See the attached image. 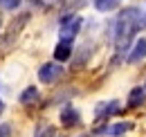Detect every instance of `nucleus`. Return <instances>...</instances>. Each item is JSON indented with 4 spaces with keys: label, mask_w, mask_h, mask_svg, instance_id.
Instances as JSON below:
<instances>
[{
    "label": "nucleus",
    "mask_w": 146,
    "mask_h": 137,
    "mask_svg": "<svg viewBox=\"0 0 146 137\" xmlns=\"http://www.w3.org/2000/svg\"><path fill=\"white\" fill-rule=\"evenodd\" d=\"M119 108H121V106H119V101H115V99L108 101V103H99L97 110H94V112H97V119H104V117H110V115L119 112Z\"/></svg>",
    "instance_id": "obj_7"
},
{
    "label": "nucleus",
    "mask_w": 146,
    "mask_h": 137,
    "mask_svg": "<svg viewBox=\"0 0 146 137\" xmlns=\"http://www.w3.org/2000/svg\"><path fill=\"white\" fill-rule=\"evenodd\" d=\"M61 124L68 126V128L79 126V124H81V112H79L74 106H65V108L61 110Z\"/></svg>",
    "instance_id": "obj_4"
},
{
    "label": "nucleus",
    "mask_w": 146,
    "mask_h": 137,
    "mask_svg": "<svg viewBox=\"0 0 146 137\" xmlns=\"http://www.w3.org/2000/svg\"><path fill=\"white\" fill-rule=\"evenodd\" d=\"M36 99H38V90H36L34 86L25 88V90L20 92V97H18V101H20V103H25V106H27V103H34Z\"/></svg>",
    "instance_id": "obj_11"
},
{
    "label": "nucleus",
    "mask_w": 146,
    "mask_h": 137,
    "mask_svg": "<svg viewBox=\"0 0 146 137\" xmlns=\"http://www.w3.org/2000/svg\"><path fill=\"white\" fill-rule=\"evenodd\" d=\"M2 110H5V103H2V99H0V115H2Z\"/></svg>",
    "instance_id": "obj_15"
},
{
    "label": "nucleus",
    "mask_w": 146,
    "mask_h": 137,
    "mask_svg": "<svg viewBox=\"0 0 146 137\" xmlns=\"http://www.w3.org/2000/svg\"><path fill=\"white\" fill-rule=\"evenodd\" d=\"M81 25H83V18H81V16H76V14L65 16L63 20H61V38H65V41H72L74 36L79 34Z\"/></svg>",
    "instance_id": "obj_2"
},
{
    "label": "nucleus",
    "mask_w": 146,
    "mask_h": 137,
    "mask_svg": "<svg viewBox=\"0 0 146 137\" xmlns=\"http://www.w3.org/2000/svg\"><path fill=\"white\" fill-rule=\"evenodd\" d=\"M34 137H54V128L52 126H40Z\"/></svg>",
    "instance_id": "obj_13"
},
{
    "label": "nucleus",
    "mask_w": 146,
    "mask_h": 137,
    "mask_svg": "<svg viewBox=\"0 0 146 137\" xmlns=\"http://www.w3.org/2000/svg\"><path fill=\"white\" fill-rule=\"evenodd\" d=\"M144 92H146V83H144Z\"/></svg>",
    "instance_id": "obj_16"
},
{
    "label": "nucleus",
    "mask_w": 146,
    "mask_h": 137,
    "mask_svg": "<svg viewBox=\"0 0 146 137\" xmlns=\"http://www.w3.org/2000/svg\"><path fill=\"white\" fill-rule=\"evenodd\" d=\"M92 5H94V9H97V11L108 14V11L117 9V7L121 5V0H92Z\"/></svg>",
    "instance_id": "obj_9"
},
{
    "label": "nucleus",
    "mask_w": 146,
    "mask_h": 137,
    "mask_svg": "<svg viewBox=\"0 0 146 137\" xmlns=\"http://www.w3.org/2000/svg\"><path fill=\"white\" fill-rule=\"evenodd\" d=\"M61 74H63V65H58V63H43L40 70H38V79L47 86L56 83L61 79Z\"/></svg>",
    "instance_id": "obj_3"
},
{
    "label": "nucleus",
    "mask_w": 146,
    "mask_h": 137,
    "mask_svg": "<svg viewBox=\"0 0 146 137\" xmlns=\"http://www.w3.org/2000/svg\"><path fill=\"white\" fill-rule=\"evenodd\" d=\"M144 101H146V92H144V88H142V86H137V88L130 90L126 106H128V108H137V106H142Z\"/></svg>",
    "instance_id": "obj_8"
},
{
    "label": "nucleus",
    "mask_w": 146,
    "mask_h": 137,
    "mask_svg": "<svg viewBox=\"0 0 146 137\" xmlns=\"http://www.w3.org/2000/svg\"><path fill=\"white\" fill-rule=\"evenodd\" d=\"M119 20H124L135 34L146 29V11L139 9V7H126V9H121L119 11Z\"/></svg>",
    "instance_id": "obj_1"
},
{
    "label": "nucleus",
    "mask_w": 146,
    "mask_h": 137,
    "mask_svg": "<svg viewBox=\"0 0 146 137\" xmlns=\"http://www.w3.org/2000/svg\"><path fill=\"white\" fill-rule=\"evenodd\" d=\"M130 128H133L130 121H119V124H115V126L106 128V133H108L110 137H119V135H124V133H128Z\"/></svg>",
    "instance_id": "obj_10"
},
{
    "label": "nucleus",
    "mask_w": 146,
    "mask_h": 137,
    "mask_svg": "<svg viewBox=\"0 0 146 137\" xmlns=\"http://www.w3.org/2000/svg\"><path fill=\"white\" fill-rule=\"evenodd\" d=\"M74 47H72V41H65V38H61L58 43H56L54 47V59L61 63V61H70V56L74 54Z\"/></svg>",
    "instance_id": "obj_5"
},
{
    "label": "nucleus",
    "mask_w": 146,
    "mask_h": 137,
    "mask_svg": "<svg viewBox=\"0 0 146 137\" xmlns=\"http://www.w3.org/2000/svg\"><path fill=\"white\" fill-rule=\"evenodd\" d=\"M0 137H11V124H0Z\"/></svg>",
    "instance_id": "obj_14"
},
{
    "label": "nucleus",
    "mask_w": 146,
    "mask_h": 137,
    "mask_svg": "<svg viewBox=\"0 0 146 137\" xmlns=\"http://www.w3.org/2000/svg\"><path fill=\"white\" fill-rule=\"evenodd\" d=\"M18 7H20V0H0V9H5V11H14Z\"/></svg>",
    "instance_id": "obj_12"
},
{
    "label": "nucleus",
    "mask_w": 146,
    "mask_h": 137,
    "mask_svg": "<svg viewBox=\"0 0 146 137\" xmlns=\"http://www.w3.org/2000/svg\"><path fill=\"white\" fill-rule=\"evenodd\" d=\"M142 59H146V38H137L135 45H133V50H130V54L126 56V61L128 63H139Z\"/></svg>",
    "instance_id": "obj_6"
}]
</instances>
